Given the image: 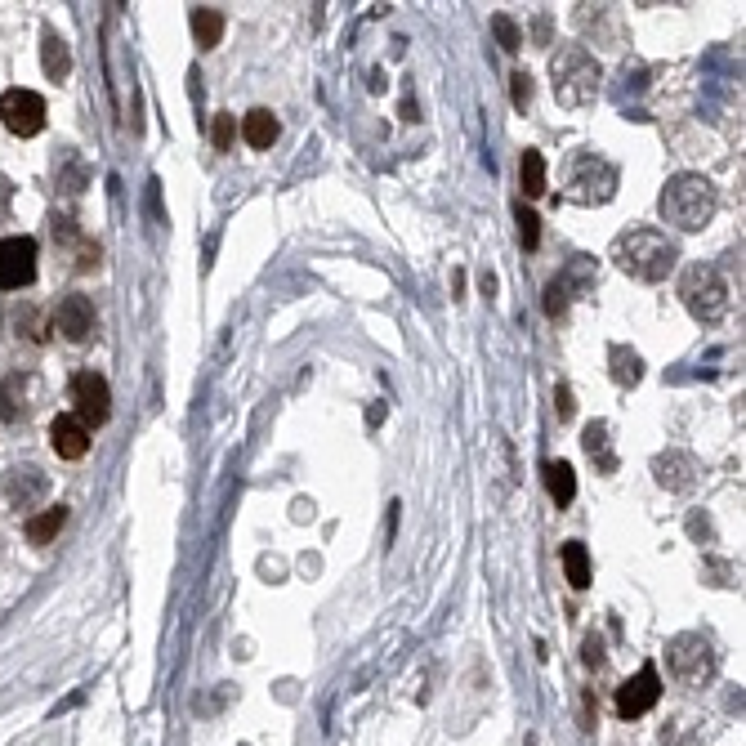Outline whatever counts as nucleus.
<instances>
[{
  "label": "nucleus",
  "instance_id": "f257e3e1",
  "mask_svg": "<svg viewBox=\"0 0 746 746\" xmlns=\"http://www.w3.org/2000/svg\"><path fill=\"white\" fill-rule=\"evenodd\" d=\"M608 255H612V264H617L626 277H635V282H662L679 260L675 242L666 233H657V228H630V233H617V242H612Z\"/></svg>",
  "mask_w": 746,
  "mask_h": 746
},
{
  "label": "nucleus",
  "instance_id": "f03ea898",
  "mask_svg": "<svg viewBox=\"0 0 746 746\" xmlns=\"http://www.w3.org/2000/svg\"><path fill=\"white\" fill-rule=\"evenodd\" d=\"M662 219L666 224H675L679 233H697V228L711 224L715 206H720V197H715V184L702 175H675L671 184L662 188Z\"/></svg>",
  "mask_w": 746,
  "mask_h": 746
},
{
  "label": "nucleus",
  "instance_id": "7ed1b4c3",
  "mask_svg": "<svg viewBox=\"0 0 746 746\" xmlns=\"http://www.w3.org/2000/svg\"><path fill=\"white\" fill-rule=\"evenodd\" d=\"M550 76H554V99L563 108H586L599 94V63L581 45H563L550 59Z\"/></svg>",
  "mask_w": 746,
  "mask_h": 746
},
{
  "label": "nucleus",
  "instance_id": "20e7f679",
  "mask_svg": "<svg viewBox=\"0 0 746 746\" xmlns=\"http://www.w3.org/2000/svg\"><path fill=\"white\" fill-rule=\"evenodd\" d=\"M679 300L697 322H720L729 313V286L715 264H688L679 277Z\"/></svg>",
  "mask_w": 746,
  "mask_h": 746
},
{
  "label": "nucleus",
  "instance_id": "39448f33",
  "mask_svg": "<svg viewBox=\"0 0 746 746\" xmlns=\"http://www.w3.org/2000/svg\"><path fill=\"white\" fill-rule=\"evenodd\" d=\"M617 193V166L595 152H581L572 161V175H568V197L581 206H604L608 197Z\"/></svg>",
  "mask_w": 746,
  "mask_h": 746
},
{
  "label": "nucleus",
  "instance_id": "423d86ee",
  "mask_svg": "<svg viewBox=\"0 0 746 746\" xmlns=\"http://www.w3.org/2000/svg\"><path fill=\"white\" fill-rule=\"evenodd\" d=\"M0 121H5L9 135L32 139L45 126V99L36 90H5L0 94Z\"/></svg>",
  "mask_w": 746,
  "mask_h": 746
},
{
  "label": "nucleus",
  "instance_id": "0eeeda50",
  "mask_svg": "<svg viewBox=\"0 0 746 746\" xmlns=\"http://www.w3.org/2000/svg\"><path fill=\"white\" fill-rule=\"evenodd\" d=\"M72 403H76L72 416L81 420L85 429L103 425V420L112 416V389H108V380H103L99 371H81V376L72 380Z\"/></svg>",
  "mask_w": 746,
  "mask_h": 746
},
{
  "label": "nucleus",
  "instance_id": "6e6552de",
  "mask_svg": "<svg viewBox=\"0 0 746 746\" xmlns=\"http://www.w3.org/2000/svg\"><path fill=\"white\" fill-rule=\"evenodd\" d=\"M36 277L32 237H0V291H23Z\"/></svg>",
  "mask_w": 746,
  "mask_h": 746
},
{
  "label": "nucleus",
  "instance_id": "1a4fd4ad",
  "mask_svg": "<svg viewBox=\"0 0 746 746\" xmlns=\"http://www.w3.org/2000/svg\"><path fill=\"white\" fill-rule=\"evenodd\" d=\"M657 697H662V679H657V666H639L635 679H626V684L617 688V711L626 715V720H635V715L653 711Z\"/></svg>",
  "mask_w": 746,
  "mask_h": 746
},
{
  "label": "nucleus",
  "instance_id": "9d476101",
  "mask_svg": "<svg viewBox=\"0 0 746 746\" xmlns=\"http://www.w3.org/2000/svg\"><path fill=\"white\" fill-rule=\"evenodd\" d=\"M671 666L675 675L684 679V684H702L706 675H711V648H706V639L697 635H684L671 644Z\"/></svg>",
  "mask_w": 746,
  "mask_h": 746
},
{
  "label": "nucleus",
  "instance_id": "9b49d317",
  "mask_svg": "<svg viewBox=\"0 0 746 746\" xmlns=\"http://www.w3.org/2000/svg\"><path fill=\"white\" fill-rule=\"evenodd\" d=\"M54 331H59L63 340H72V344L90 340V331H94V304L85 300V295H68V300L59 304V313H54Z\"/></svg>",
  "mask_w": 746,
  "mask_h": 746
},
{
  "label": "nucleus",
  "instance_id": "f8f14e48",
  "mask_svg": "<svg viewBox=\"0 0 746 746\" xmlns=\"http://www.w3.org/2000/svg\"><path fill=\"white\" fill-rule=\"evenodd\" d=\"M50 492V478H45L36 465H23V470H9V483H5V496L14 510H32L41 496Z\"/></svg>",
  "mask_w": 746,
  "mask_h": 746
},
{
  "label": "nucleus",
  "instance_id": "ddd939ff",
  "mask_svg": "<svg viewBox=\"0 0 746 746\" xmlns=\"http://www.w3.org/2000/svg\"><path fill=\"white\" fill-rule=\"evenodd\" d=\"M50 447L63 456V461H81V456L90 452V429H85L76 416H59L50 425Z\"/></svg>",
  "mask_w": 746,
  "mask_h": 746
},
{
  "label": "nucleus",
  "instance_id": "4468645a",
  "mask_svg": "<svg viewBox=\"0 0 746 746\" xmlns=\"http://www.w3.org/2000/svg\"><path fill=\"white\" fill-rule=\"evenodd\" d=\"M63 523H68V505H50V510H41V514H32V519H27V541H32V545H50L63 532Z\"/></svg>",
  "mask_w": 746,
  "mask_h": 746
},
{
  "label": "nucleus",
  "instance_id": "2eb2a0df",
  "mask_svg": "<svg viewBox=\"0 0 746 746\" xmlns=\"http://www.w3.org/2000/svg\"><path fill=\"white\" fill-rule=\"evenodd\" d=\"M242 139L251 143V148H273V139H277V117L269 108H251L242 117Z\"/></svg>",
  "mask_w": 746,
  "mask_h": 746
},
{
  "label": "nucleus",
  "instance_id": "dca6fc26",
  "mask_svg": "<svg viewBox=\"0 0 746 746\" xmlns=\"http://www.w3.org/2000/svg\"><path fill=\"white\" fill-rule=\"evenodd\" d=\"M545 487H550V496H554V505H572V496H577V474H572V465H563V461H550L545 465Z\"/></svg>",
  "mask_w": 746,
  "mask_h": 746
},
{
  "label": "nucleus",
  "instance_id": "f3484780",
  "mask_svg": "<svg viewBox=\"0 0 746 746\" xmlns=\"http://www.w3.org/2000/svg\"><path fill=\"white\" fill-rule=\"evenodd\" d=\"M41 63H45V76H50V81H59V76H68V68H72V54H68V41H63L59 32H45Z\"/></svg>",
  "mask_w": 746,
  "mask_h": 746
},
{
  "label": "nucleus",
  "instance_id": "a211bd4d",
  "mask_svg": "<svg viewBox=\"0 0 746 746\" xmlns=\"http://www.w3.org/2000/svg\"><path fill=\"white\" fill-rule=\"evenodd\" d=\"M519 184H523V197H541L545 193V157L537 148H523L519 157Z\"/></svg>",
  "mask_w": 746,
  "mask_h": 746
},
{
  "label": "nucleus",
  "instance_id": "6ab92c4d",
  "mask_svg": "<svg viewBox=\"0 0 746 746\" xmlns=\"http://www.w3.org/2000/svg\"><path fill=\"white\" fill-rule=\"evenodd\" d=\"M639 376H644V362H639V353L626 349V344H617V349H612V380H617L621 389H630V385H639Z\"/></svg>",
  "mask_w": 746,
  "mask_h": 746
},
{
  "label": "nucleus",
  "instance_id": "aec40b11",
  "mask_svg": "<svg viewBox=\"0 0 746 746\" xmlns=\"http://www.w3.org/2000/svg\"><path fill=\"white\" fill-rule=\"evenodd\" d=\"M563 572H568V581H572L577 590L590 586V554H586V545H581V541H568V545H563Z\"/></svg>",
  "mask_w": 746,
  "mask_h": 746
},
{
  "label": "nucleus",
  "instance_id": "412c9836",
  "mask_svg": "<svg viewBox=\"0 0 746 746\" xmlns=\"http://www.w3.org/2000/svg\"><path fill=\"white\" fill-rule=\"evenodd\" d=\"M27 416V398H23V376H9L5 385H0V420L5 425H14V420Z\"/></svg>",
  "mask_w": 746,
  "mask_h": 746
},
{
  "label": "nucleus",
  "instance_id": "4be33fe9",
  "mask_svg": "<svg viewBox=\"0 0 746 746\" xmlns=\"http://www.w3.org/2000/svg\"><path fill=\"white\" fill-rule=\"evenodd\" d=\"M657 478H662V487L684 492V487H693V461L688 456H662L657 461Z\"/></svg>",
  "mask_w": 746,
  "mask_h": 746
},
{
  "label": "nucleus",
  "instance_id": "5701e85b",
  "mask_svg": "<svg viewBox=\"0 0 746 746\" xmlns=\"http://www.w3.org/2000/svg\"><path fill=\"white\" fill-rule=\"evenodd\" d=\"M581 443H586V452H590V461H599V470H617V456L608 452V425L604 420H595V425H586V438H581Z\"/></svg>",
  "mask_w": 746,
  "mask_h": 746
},
{
  "label": "nucleus",
  "instance_id": "b1692460",
  "mask_svg": "<svg viewBox=\"0 0 746 746\" xmlns=\"http://www.w3.org/2000/svg\"><path fill=\"white\" fill-rule=\"evenodd\" d=\"M193 36L202 50H215L219 36H224V18H219L215 9H193Z\"/></svg>",
  "mask_w": 746,
  "mask_h": 746
},
{
  "label": "nucleus",
  "instance_id": "393cba45",
  "mask_svg": "<svg viewBox=\"0 0 746 746\" xmlns=\"http://www.w3.org/2000/svg\"><path fill=\"white\" fill-rule=\"evenodd\" d=\"M514 215H519V242L532 251V246L541 242V219L532 215V210H523V202H519V210H514Z\"/></svg>",
  "mask_w": 746,
  "mask_h": 746
},
{
  "label": "nucleus",
  "instance_id": "a878e982",
  "mask_svg": "<svg viewBox=\"0 0 746 746\" xmlns=\"http://www.w3.org/2000/svg\"><path fill=\"white\" fill-rule=\"evenodd\" d=\"M233 130H237V117H233V112H219V117H215V148L219 152L233 148Z\"/></svg>",
  "mask_w": 746,
  "mask_h": 746
},
{
  "label": "nucleus",
  "instance_id": "bb28decb",
  "mask_svg": "<svg viewBox=\"0 0 746 746\" xmlns=\"http://www.w3.org/2000/svg\"><path fill=\"white\" fill-rule=\"evenodd\" d=\"M563 309H568V286L550 282V291H545V313H550V318H563Z\"/></svg>",
  "mask_w": 746,
  "mask_h": 746
},
{
  "label": "nucleus",
  "instance_id": "cd10ccee",
  "mask_svg": "<svg viewBox=\"0 0 746 746\" xmlns=\"http://www.w3.org/2000/svg\"><path fill=\"white\" fill-rule=\"evenodd\" d=\"M492 27H496V36H501V45H505V50H519V45H523L519 27H514L505 14H496V18H492Z\"/></svg>",
  "mask_w": 746,
  "mask_h": 746
},
{
  "label": "nucleus",
  "instance_id": "c85d7f7f",
  "mask_svg": "<svg viewBox=\"0 0 746 746\" xmlns=\"http://www.w3.org/2000/svg\"><path fill=\"white\" fill-rule=\"evenodd\" d=\"M528 103H532V76L514 72V108H528Z\"/></svg>",
  "mask_w": 746,
  "mask_h": 746
},
{
  "label": "nucleus",
  "instance_id": "c756f323",
  "mask_svg": "<svg viewBox=\"0 0 746 746\" xmlns=\"http://www.w3.org/2000/svg\"><path fill=\"white\" fill-rule=\"evenodd\" d=\"M9 202H14V184H9V179L0 175V219L9 215Z\"/></svg>",
  "mask_w": 746,
  "mask_h": 746
},
{
  "label": "nucleus",
  "instance_id": "7c9ffc66",
  "mask_svg": "<svg viewBox=\"0 0 746 746\" xmlns=\"http://www.w3.org/2000/svg\"><path fill=\"white\" fill-rule=\"evenodd\" d=\"M554 403H559V416L568 420L572 416V389H559V394H554Z\"/></svg>",
  "mask_w": 746,
  "mask_h": 746
}]
</instances>
